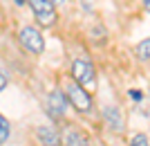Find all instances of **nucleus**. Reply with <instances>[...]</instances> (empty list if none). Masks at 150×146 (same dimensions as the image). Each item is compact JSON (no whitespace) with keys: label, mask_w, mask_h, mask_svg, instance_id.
Instances as JSON below:
<instances>
[{"label":"nucleus","mask_w":150,"mask_h":146,"mask_svg":"<svg viewBox=\"0 0 150 146\" xmlns=\"http://www.w3.org/2000/svg\"><path fill=\"white\" fill-rule=\"evenodd\" d=\"M63 146H92L90 137L79 128H67V133L63 135Z\"/></svg>","instance_id":"8"},{"label":"nucleus","mask_w":150,"mask_h":146,"mask_svg":"<svg viewBox=\"0 0 150 146\" xmlns=\"http://www.w3.org/2000/svg\"><path fill=\"white\" fill-rule=\"evenodd\" d=\"M137 58L144 61V63L150 58V38H144V41L137 45Z\"/></svg>","instance_id":"9"},{"label":"nucleus","mask_w":150,"mask_h":146,"mask_svg":"<svg viewBox=\"0 0 150 146\" xmlns=\"http://www.w3.org/2000/svg\"><path fill=\"white\" fill-rule=\"evenodd\" d=\"M130 146H148V135L146 133H137L130 140Z\"/></svg>","instance_id":"11"},{"label":"nucleus","mask_w":150,"mask_h":146,"mask_svg":"<svg viewBox=\"0 0 150 146\" xmlns=\"http://www.w3.org/2000/svg\"><path fill=\"white\" fill-rule=\"evenodd\" d=\"M9 135H11V126H9L7 117H5L2 113H0V146L5 144L7 140H9Z\"/></svg>","instance_id":"10"},{"label":"nucleus","mask_w":150,"mask_h":146,"mask_svg":"<svg viewBox=\"0 0 150 146\" xmlns=\"http://www.w3.org/2000/svg\"><path fill=\"white\" fill-rule=\"evenodd\" d=\"M103 121H105V126L110 128V130H114V133H121L123 130V115H121V110L117 108V106H108V108H103Z\"/></svg>","instance_id":"7"},{"label":"nucleus","mask_w":150,"mask_h":146,"mask_svg":"<svg viewBox=\"0 0 150 146\" xmlns=\"http://www.w3.org/2000/svg\"><path fill=\"white\" fill-rule=\"evenodd\" d=\"M63 95H65L67 103L76 110V113L90 115V113L94 110V99H92V95H90L88 90H83L81 85L74 81V79H67V81H65V85H63Z\"/></svg>","instance_id":"2"},{"label":"nucleus","mask_w":150,"mask_h":146,"mask_svg":"<svg viewBox=\"0 0 150 146\" xmlns=\"http://www.w3.org/2000/svg\"><path fill=\"white\" fill-rule=\"evenodd\" d=\"M7 83H9V79H7V74L5 72H0V92L7 88Z\"/></svg>","instance_id":"12"},{"label":"nucleus","mask_w":150,"mask_h":146,"mask_svg":"<svg viewBox=\"0 0 150 146\" xmlns=\"http://www.w3.org/2000/svg\"><path fill=\"white\" fill-rule=\"evenodd\" d=\"M36 137L43 146H63V135L56 126H38Z\"/></svg>","instance_id":"6"},{"label":"nucleus","mask_w":150,"mask_h":146,"mask_svg":"<svg viewBox=\"0 0 150 146\" xmlns=\"http://www.w3.org/2000/svg\"><path fill=\"white\" fill-rule=\"evenodd\" d=\"M130 97L134 99V101H141V99H144V95H141L139 90H130Z\"/></svg>","instance_id":"13"},{"label":"nucleus","mask_w":150,"mask_h":146,"mask_svg":"<svg viewBox=\"0 0 150 146\" xmlns=\"http://www.w3.org/2000/svg\"><path fill=\"white\" fill-rule=\"evenodd\" d=\"M13 2H16L18 7H23V5H25V0H13Z\"/></svg>","instance_id":"14"},{"label":"nucleus","mask_w":150,"mask_h":146,"mask_svg":"<svg viewBox=\"0 0 150 146\" xmlns=\"http://www.w3.org/2000/svg\"><path fill=\"white\" fill-rule=\"evenodd\" d=\"M18 41L29 54H34V56H40L45 52V36H43V32H40L38 27H34V25L23 27L18 32Z\"/></svg>","instance_id":"4"},{"label":"nucleus","mask_w":150,"mask_h":146,"mask_svg":"<svg viewBox=\"0 0 150 146\" xmlns=\"http://www.w3.org/2000/svg\"><path fill=\"white\" fill-rule=\"evenodd\" d=\"M52 2H54V5L58 7V5H63V2H65V0H52Z\"/></svg>","instance_id":"15"},{"label":"nucleus","mask_w":150,"mask_h":146,"mask_svg":"<svg viewBox=\"0 0 150 146\" xmlns=\"http://www.w3.org/2000/svg\"><path fill=\"white\" fill-rule=\"evenodd\" d=\"M25 2L29 5L38 27H54L58 23V11L52 0H25Z\"/></svg>","instance_id":"3"},{"label":"nucleus","mask_w":150,"mask_h":146,"mask_svg":"<svg viewBox=\"0 0 150 146\" xmlns=\"http://www.w3.org/2000/svg\"><path fill=\"white\" fill-rule=\"evenodd\" d=\"M141 2H144V7H146V9H148V5H150V0H141Z\"/></svg>","instance_id":"16"},{"label":"nucleus","mask_w":150,"mask_h":146,"mask_svg":"<svg viewBox=\"0 0 150 146\" xmlns=\"http://www.w3.org/2000/svg\"><path fill=\"white\" fill-rule=\"evenodd\" d=\"M69 76H72L83 90H88L90 95L96 92L99 79H96V68H94V63L90 61V58L76 56L74 61H72V68H69Z\"/></svg>","instance_id":"1"},{"label":"nucleus","mask_w":150,"mask_h":146,"mask_svg":"<svg viewBox=\"0 0 150 146\" xmlns=\"http://www.w3.org/2000/svg\"><path fill=\"white\" fill-rule=\"evenodd\" d=\"M47 113L52 115V119H65V115H67V108L69 103L67 99H65V95H63V90L56 88L50 92V99H47Z\"/></svg>","instance_id":"5"}]
</instances>
